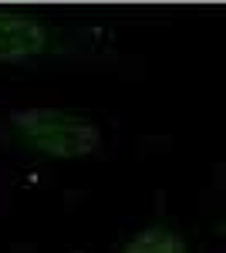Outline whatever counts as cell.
<instances>
[{"label": "cell", "instance_id": "cell-1", "mask_svg": "<svg viewBox=\"0 0 226 253\" xmlns=\"http://www.w3.org/2000/svg\"><path fill=\"white\" fill-rule=\"evenodd\" d=\"M115 34L101 24H78L31 7L0 3V68H38L112 54Z\"/></svg>", "mask_w": 226, "mask_h": 253}, {"label": "cell", "instance_id": "cell-2", "mask_svg": "<svg viewBox=\"0 0 226 253\" xmlns=\"http://www.w3.org/2000/svg\"><path fill=\"white\" fill-rule=\"evenodd\" d=\"M0 145L27 159L75 162L105 149V132L91 115L57 105H27L0 115Z\"/></svg>", "mask_w": 226, "mask_h": 253}, {"label": "cell", "instance_id": "cell-3", "mask_svg": "<svg viewBox=\"0 0 226 253\" xmlns=\"http://www.w3.org/2000/svg\"><path fill=\"white\" fill-rule=\"evenodd\" d=\"M112 253H196V247L176 223L155 219L129 233L118 247H112Z\"/></svg>", "mask_w": 226, "mask_h": 253}]
</instances>
